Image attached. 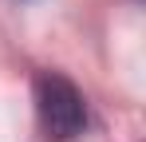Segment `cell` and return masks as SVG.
I'll return each instance as SVG.
<instances>
[{
    "mask_svg": "<svg viewBox=\"0 0 146 142\" xmlns=\"http://www.w3.org/2000/svg\"><path fill=\"white\" fill-rule=\"evenodd\" d=\"M36 118L48 142H71L87 130V103L83 91L67 75L44 71L36 75Z\"/></svg>",
    "mask_w": 146,
    "mask_h": 142,
    "instance_id": "cell-1",
    "label": "cell"
}]
</instances>
